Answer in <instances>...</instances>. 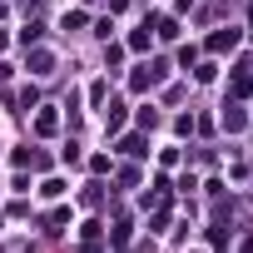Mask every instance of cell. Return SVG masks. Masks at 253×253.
<instances>
[{"instance_id":"6","label":"cell","mask_w":253,"mask_h":253,"mask_svg":"<svg viewBox=\"0 0 253 253\" xmlns=\"http://www.w3.org/2000/svg\"><path fill=\"white\" fill-rule=\"evenodd\" d=\"M0 50H5V35H0Z\"/></svg>"},{"instance_id":"2","label":"cell","mask_w":253,"mask_h":253,"mask_svg":"<svg viewBox=\"0 0 253 253\" xmlns=\"http://www.w3.org/2000/svg\"><path fill=\"white\" fill-rule=\"evenodd\" d=\"M35 129H40V134H55V129H60V119H55V109H45V114L35 119Z\"/></svg>"},{"instance_id":"5","label":"cell","mask_w":253,"mask_h":253,"mask_svg":"<svg viewBox=\"0 0 253 253\" xmlns=\"http://www.w3.org/2000/svg\"><path fill=\"white\" fill-rule=\"evenodd\" d=\"M84 253H99V248H94V243H89V248H84Z\"/></svg>"},{"instance_id":"1","label":"cell","mask_w":253,"mask_h":253,"mask_svg":"<svg viewBox=\"0 0 253 253\" xmlns=\"http://www.w3.org/2000/svg\"><path fill=\"white\" fill-rule=\"evenodd\" d=\"M228 45H238V30H218V35L209 40V50H228Z\"/></svg>"},{"instance_id":"4","label":"cell","mask_w":253,"mask_h":253,"mask_svg":"<svg viewBox=\"0 0 253 253\" xmlns=\"http://www.w3.org/2000/svg\"><path fill=\"white\" fill-rule=\"evenodd\" d=\"M30 65H35V75H50V65H55V60H50L45 50H35V55H30Z\"/></svg>"},{"instance_id":"3","label":"cell","mask_w":253,"mask_h":253,"mask_svg":"<svg viewBox=\"0 0 253 253\" xmlns=\"http://www.w3.org/2000/svg\"><path fill=\"white\" fill-rule=\"evenodd\" d=\"M233 89H238V94H248V89H253V65H243V70H238V80H233Z\"/></svg>"}]
</instances>
